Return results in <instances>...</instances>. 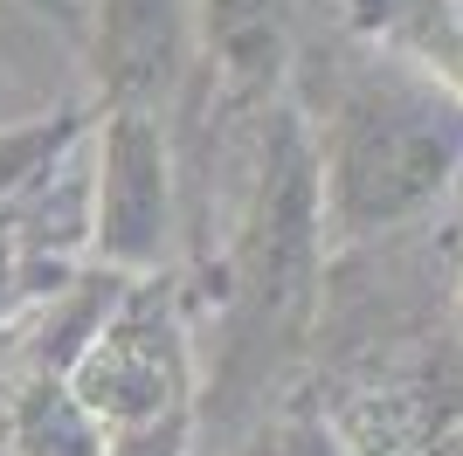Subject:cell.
I'll use <instances>...</instances> for the list:
<instances>
[{
	"mask_svg": "<svg viewBox=\"0 0 463 456\" xmlns=\"http://www.w3.org/2000/svg\"><path fill=\"white\" fill-rule=\"evenodd\" d=\"M463 173V104L415 62H367L318 138L326 242H373L422 222Z\"/></svg>",
	"mask_w": 463,
	"mask_h": 456,
	"instance_id": "obj_2",
	"label": "cell"
},
{
	"mask_svg": "<svg viewBox=\"0 0 463 456\" xmlns=\"http://www.w3.org/2000/svg\"><path fill=\"white\" fill-rule=\"evenodd\" d=\"M194 35L222 104H263L290 62V0H201Z\"/></svg>",
	"mask_w": 463,
	"mask_h": 456,
	"instance_id": "obj_6",
	"label": "cell"
},
{
	"mask_svg": "<svg viewBox=\"0 0 463 456\" xmlns=\"http://www.w3.org/2000/svg\"><path fill=\"white\" fill-rule=\"evenodd\" d=\"M97 180H90V270L159 277L174 256V146L166 118L132 104H97Z\"/></svg>",
	"mask_w": 463,
	"mask_h": 456,
	"instance_id": "obj_4",
	"label": "cell"
},
{
	"mask_svg": "<svg viewBox=\"0 0 463 456\" xmlns=\"http://www.w3.org/2000/svg\"><path fill=\"white\" fill-rule=\"evenodd\" d=\"M242 456H346V442H339V429H332L326 415L290 408V415H270V422H263Z\"/></svg>",
	"mask_w": 463,
	"mask_h": 456,
	"instance_id": "obj_10",
	"label": "cell"
},
{
	"mask_svg": "<svg viewBox=\"0 0 463 456\" xmlns=\"http://www.w3.org/2000/svg\"><path fill=\"white\" fill-rule=\"evenodd\" d=\"M187 49H194L187 0H97L90 56L104 76V104L159 111L187 70Z\"/></svg>",
	"mask_w": 463,
	"mask_h": 456,
	"instance_id": "obj_5",
	"label": "cell"
},
{
	"mask_svg": "<svg viewBox=\"0 0 463 456\" xmlns=\"http://www.w3.org/2000/svg\"><path fill=\"white\" fill-rule=\"evenodd\" d=\"M7 456H111V436L83 415L56 366H35L7 401Z\"/></svg>",
	"mask_w": 463,
	"mask_h": 456,
	"instance_id": "obj_8",
	"label": "cell"
},
{
	"mask_svg": "<svg viewBox=\"0 0 463 456\" xmlns=\"http://www.w3.org/2000/svg\"><path fill=\"white\" fill-rule=\"evenodd\" d=\"M457 332H463V284H457Z\"/></svg>",
	"mask_w": 463,
	"mask_h": 456,
	"instance_id": "obj_12",
	"label": "cell"
},
{
	"mask_svg": "<svg viewBox=\"0 0 463 456\" xmlns=\"http://www.w3.org/2000/svg\"><path fill=\"white\" fill-rule=\"evenodd\" d=\"M83 415L111 436V456H174L159 442H180L194 415V360L180 325L174 277H132L111 284L104 311L83 325L70 360L56 366Z\"/></svg>",
	"mask_w": 463,
	"mask_h": 456,
	"instance_id": "obj_3",
	"label": "cell"
},
{
	"mask_svg": "<svg viewBox=\"0 0 463 456\" xmlns=\"http://www.w3.org/2000/svg\"><path fill=\"white\" fill-rule=\"evenodd\" d=\"M353 21L367 35L408 49L415 70L463 104V7L457 0H353Z\"/></svg>",
	"mask_w": 463,
	"mask_h": 456,
	"instance_id": "obj_7",
	"label": "cell"
},
{
	"mask_svg": "<svg viewBox=\"0 0 463 456\" xmlns=\"http://www.w3.org/2000/svg\"><path fill=\"white\" fill-rule=\"evenodd\" d=\"M326 201H318V138L290 104L263 118L256 173L242 194V222L229 242L222 284V353H214L208 408L214 422H242L298 360L326 277Z\"/></svg>",
	"mask_w": 463,
	"mask_h": 456,
	"instance_id": "obj_1",
	"label": "cell"
},
{
	"mask_svg": "<svg viewBox=\"0 0 463 456\" xmlns=\"http://www.w3.org/2000/svg\"><path fill=\"white\" fill-rule=\"evenodd\" d=\"M28 7H35V14H49V21H62L70 35H90V14H83L77 0H28Z\"/></svg>",
	"mask_w": 463,
	"mask_h": 456,
	"instance_id": "obj_11",
	"label": "cell"
},
{
	"mask_svg": "<svg viewBox=\"0 0 463 456\" xmlns=\"http://www.w3.org/2000/svg\"><path fill=\"white\" fill-rule=\"evenodd\" d=\"M90 132H97V111H83V104L28 118V125H7V132H0V208H14L21 194L35 187L62 152H77Z\"/></svg>",
	"mask_w": 463,
	"mask_h": 456,
	"instance_id": "obj_9",
	"label": "cell"
}]
</instances>
